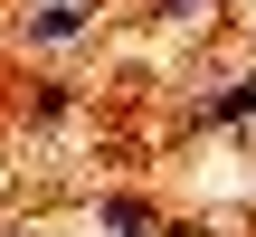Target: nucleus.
<instances>
[{
  "instance_id": "nucleus-1",
  "label": "nucleus",
  "mask_w": 256,
  "mask_h": 237,
  "mask_svg": "<svg viewBox=\"0 0 256 237\" xmlns=\"http://www.w3.org/2000/svg\"><path fill=\"white\" fill-rule=\"evenodd\" d=\"M86 28H95V0H38L19 38H28V48H66V38H86Z\"/></svg>"
},
{
  "instance_id": "nucleus-2",
  "label": "nucleus",
  "mask_w": 256,
  "mask_h": 237,
  "mask_svg": "<svg viewBox=\"0 0 256 237\" xmlns=\"http://www.w3.org/2000/svg\"><path fill=\"white\" fill-rule=\"evenodd\" d=\"M200 124H256V66L247 76H218V86L200 95Z\"/></svg>"
},
{
  "instance_id": "nucleus-3",
  "label": "nucleus",
  "mask_w": 256,
  "mask_h": 237,
  "mask_svg": "<svg viewBox=\"0 0 256 237\" xmlns=\"http://www.w3.org/2000/svg\"><path fill=\"white\" fill-rule=\"evenodd\" d=\"M104 228H124V237H152V209H142V200H104Z\"/></svg>"
},
{
  "instance_id": "nucleus-4",
  "label": "nucleus",
  "mask_w": 256,
  "mask_h": 237,
  "mask_svg": "<svg viewBox=\"0 0 256 237\" xmlns=\"http://www.w3.org/2000/svg\"><path fill=\"white\" fill-rule=\"evenodd\" d=\"M162 10H171V19H190V10H200V0H162Z\"/></svg>"
}]
</instances>
